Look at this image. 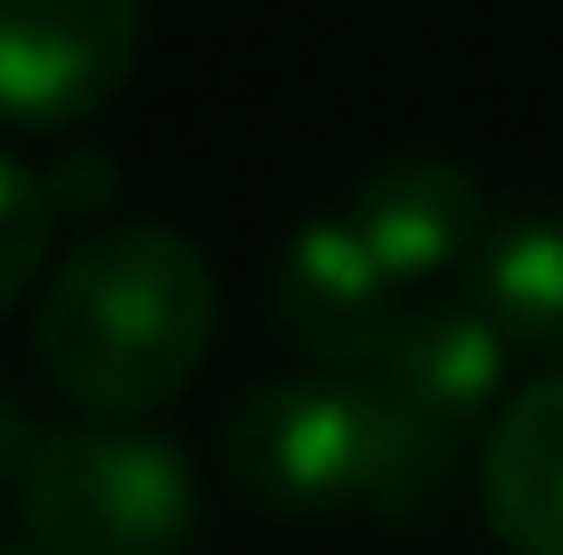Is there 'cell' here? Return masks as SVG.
<instances>
[{
  "label": "cell",
  "instance_id": "1",
  "mask_svg": "<svg viewBox=\"0 0 563 555\" xmlns=\"http://www.w3.org/2000/svg\"><path fill=\"white\" fill-rule=\"evenodd\" d=\"M212 262L164 221H107L42 286L33 359L49 392L90 425H131L188 392L212 352Z\"/></svg>",
  "mask_w": 563,
  "mask_h": 555
},
{
  "label": "cell",
  "instance_id": "2",
  "mask_svg": "<svg viewBox=\"0 0 563 555\" xmlns=\"http://www.w3.org/2000/svg\"><path fill=\"white\" fill-rule=\"evenodd\" d=\"M457 433L393 400L376 376H278L221 425V466L269 514H417L450 482Z\"/></svg>",
  "mask_w": 563,
  "mask_h": 555
},
{
  "label": "cell",
  "instance_id": "3",
  "mask_svg": "<svg viewBox=\"0 0 563 555\" xmlns=\"http://www.w3.org/2000/svg\"><path fill=\"white\" fill-rule=\"evenodd\" d=\"M16 514L42 555H180L197 531V482L155 433L57 425L16 474Z\"/></svg>",
  "mask_w": 563,
  "mask_h": 555
},
{
  "label": "cell",
  "instance_id": "4",
  "mask_svg": "<svg viewBox=\"0 0 563 555\" xmlns=\"http://www.w3.org/2000/svg\"><path fill=\"white\" fill-rule=\"evenodd\" d=\"M147 0H0V123L74 131L140 66Z\"/></svg>",
  "mask_w": 563,
  "mask_h": 555
},
{
  "label": "cell",
  "instance_id": "5",
  "mask_svg": "<svg viewBox=\"0 0 563 555\" xmlns=\"http://www.w3.org/2000/svg\"><path fill=\"white\" fill-rule=\"evenodd\" d=\"M269 319L302 359H319L327 376H367L384 359V343L400 335V302L384 262L360 245V229L343 213L295 229L278 245V278H269Z\"/></svg>",
  "mask_w": 563,
  "mask_h": 555
},
{
  "label": "cell",
  "instance_id": "6",
  "mask_svg": "<svg viewBox=\"0 0 563 555\" xmlns=\"http://www.w3.org/2000/svg\"><path fill=\"white\" fill-rule=\"evenodd\" d=\"M343 221L360 229V245L384 262L393 286L441 278V270H457L465 254L490 245L482 188H474V171L450 164V156H384L352 188V213Z\"/></svg>",
  "mask_w": 563,
  "mask_h": 555
},
{
  "label": "cell",
  "instance_id": "7",
  "mask_svg": "<svg viewBox=\"0 0 563 555\" xmlns=\"http://www.w3.org/2000/svg\"><path fill=\"white\" fill-rule=\"evenodd\" d=\"M482 507L515 555H563V368L498 409L482 449Z\"/></svg>",
  "mask_w": 563,
  "mask_h": 555
},
{
  "label": "cell",
  "instance_id": "8",
  "mask_svg": "<svg viewBox=\"0 0 563 555\" xmlns=\"http://www.w3.org/2000/svg\"><path fill=\"white\" fill-rule=\"evenodd\" d=\"M367 376L393 400H409L417 417L465 433L482 417V400L498 392V376H507V335L474 302H424V311L400 319V335L384 343V359Z\"/></svg>",
  "mask_w": 563,
  "mask_h": 555
},
{
  "label": "cell",
  "instance_id": "9",
  "mask_svg": "<svg viewBox=\"0 0 563 555\" xmlns=\"http://www.w3.org/2000/svg\"><path fill=\"white\" fill-rule=\"evenodd\" d=\"M474 302L507 352H563V221H507L474 254Z\"/></svg>",
  "mask_w": 563,
  "mask_h": 555
},
{
  "label": "cell",
  "instance_id": "10",
  "mask_svg": "<svg viewBox=\"0 0 563 555\" xmlns=\"http://www.w3.org/2000/svg\"><path fill=\"white\" fill-rule=\"evenodd\" d=\"M49 221H57L49 188L33 180L25 164L0 156V311H16V302L33 295V278H42V262H49Z\"/></svg>",
  "mask_w": 563,
  "mask_h": 555
},
{
  "label": "cell",
  "instance_id": "11",
  "mask_svg": "<svg viewBox=\"0 0 563 555\" xmlns=\"http://www.w3.org/2000/svg\"><path fill=\"white\" fill-rule=\"evenodd\" d=\"M42 449V425H33V409H25V392L0 376V482H16L25 474V457Z\"/></svg>",
  "mask_w": 563,
  "mask_h": 555
},
{
  "label": "cell",
  "instance_id": "12",
  "mask_svg": "<svg viewBox=\"0 0 563 555\" xmlns=\"http://www.w3.org/2000/svg\"><path fill=\"white\" fill-rule=\"evenodd\" d=\"M0 555H42V547H33V540H9V547H0Z\"/></svg>",
  "mask_w": 563,
  "mask_h": 555
}]
</instances>
